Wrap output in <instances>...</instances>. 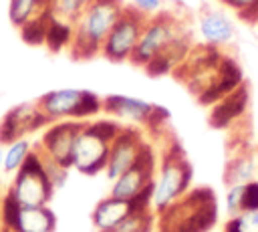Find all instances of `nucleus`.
<instances>
[{
	"mask_svg": "<svg viewBox=\"0 0 258 232\" xmlns=\"http://www.w3.org/2000/svg\"><path fill=\"white\" fill-rule=\"evenodd\" d=\"M258 149L254 143L246 141L234 149V153L226 161L224 169V182L226 186L234 184H248L252 180H258Z\"/></svg>",
	"mask_w": 258,
	"mask_h": 232,
	"instance_id": "nucleus-18",
	"label": "nucleus"
},
{
	"mask_svg": "<svg viewBox=\"0 0 258 232\" xmlns=\"http://www.w3.org/2000/svg\"><path fill=\"white\" fill-rule=\"evenodd\" d=\"M240 20H244V22H250V24H258V6H256V8H252L248 14H244Z\"/></svg>",
	"mask_w": 258,
	"mask_h": 232,
	"instance_id": "nucleus-30",
	"label": "nucleus"
},
{
	"mask_svg": "<svg viewBox=\"0 0 258 232\" xmlns=\"http://www.w3.org/2000/svg\"><path fill=\"white\" fill-rule=\"evenodd\" d=\"M163 2L165 0H131L129 6L133 10H137L139 14H143L145 18H149V16H155L163 10Z\"/></svg>",
	"mask_w": 258,
	"mask_h": 232,
	"instance_id": "nucleus-27",
	"label": "nucleus"
},
{
	"mask_svg": "<svg viewBox=\"0 0 258 232\" xmlns=\"http://www.w3.org/2000/svg\"><path fill=\"white\" fill-rule=\"evenodd\" d=\"M147 143L149 141L145 139L141 129L121 127V131L117 133V137L111 143L109 159H107V165H105V176L113 182L123 171H127L139 159V155H141V151L145 149Z\"/></svg>",
	"mask_w": 258,
	"mask_h": 232,
	"instance_id": "nucleus-14",
	"label": "nucleus"
},
{
	"mask_svg": "<svg viewBox=\"0 0 258 232\" xmlns=\"http://www.w3.org/2000/svg\"><path fill=\"white\" fill-rule=\"evenodd\" d=\"M141 206H149V200H123V198H115V196H105L103 200L97 202V206L91 212V222L95 226L97 232H111L115 230L135 208ZM151 208V206H149Z\"/></svg>",
	"mask_w": 258,
	"mask_h": 232,
	"instance_id": "nucleus-17",
	"label": "nucleus"
},
{
	"mask_svg": "<svg viewBox=\"0 0 258 232\" xmlns=\"http://www.w3.org/2000/svg\"><path fill=\"white\" fill-rule=\"evenodd\" d=\"M224 232H258V210H242L228 216Z\"/></svg>",
	"mask_w": 258,
	"mask_h": 232,
	"instance_id": "nucleus-25",
	"label": "nucleus"
},
{
	"mask_svg": "<svg viewBox=\"0 0 258 232\" xmlns=\"http://www.w3.org/2000/svg\"><path fill=\"white\" fill-rule=\"evenodd\" d=\"M145 16L139 14L137 10H133L131 6H125L119 20L115 22V26L111 28L109 36L103 42L101 54L111 61V63H127L131 61L135 46L139 42L143 24H145Z\"/></svg>",
	"mask_w": 258,
	"mask_h": 232,
	"instance_id": "nucleus-10",
	"label": "nucleus"
},
{
	"mask_svg": "<svg viewBox=\"0 0 258 232\" xmlns=\"http://www.w3.org/2000/svg\"><path fill=\"white\" fill-rule=\"evenodd\" d=\"M48 125V119L38 109L36 101H26L10 107L0 119V143L6 145L20 137H30L36 131H42Z\"/></svg>",
	"mask_w": 258,
	"mask_h": 232,
	"instance_id": "nucleus-13",
	"label": "nucleus"
},
{
	"mask_svg": "<svg viewBox=\"0 0 258 232\" xmlns=\"http://www.w3.org/2000/svg\"><path fill=\"white\" fill-rule=\"evenodd\" d=\"M220 2H222L226 8L234 10V12L238 14V18L244 16L246 12H250L252 8L258 6V0H220Z\"/></svg>",
	"mask_w": 258,
	"mask_h": 232,
	"instance_id": "nucleus-29",
	"label": "nucleus"
},
{
	"mask_svg": "<svg viewBox=\"0 0 258 232\" xmlns=\"http://www.w3.org/2000/svg\"><path fill=\"white\" fill-rule=\"evenodd\" d=\"M242 202H244V184L226 186V194H224V208H226L228 216H234V214L242 212Z\"/></svg>",
	"mask_w": 258,
	"mask_h": 232,
	"instance_id": "nucleus-26",
	"label": "nucleus"
},
{
	"mask_svg": "<svg viewBox=\"0 0 258 232\" xmlns=\"http://www.w3.org/2000/svg\"><path fill=\"white\" fill-rule=\"evenodd\" d=\"M194 180V167L177 141H169L157 157V169L151 186L149 206L157 214L167 210L173 202H177L189 188Z\"/></svg>",
	"mask_w": 258,
	"mask_h": 232,
	"instance_id": "nucleus-3",
	"label": "nucleus"
},
{
	"mask_svg": "<svg viewBox=\"0 0 258 232\" xmlns=\"http://www.w3.org/2000/svg\"><path fill=\"white\" fill-rule=\"evenodd\" d=\"M254 147L258 149V113H256V125H254Z\"/></svg>",
	"mask_w": 258,
	"mask_h": 232,
	"instance_id": "nucleus-31",
	"label": "nucleus"
},
{
	"mask_svg": "<svg viewBox=\"0 0 258 232\" xmlns=\"http://www.w3.org/2000/svg\"><path fill=\"white\" fill-rule=\"evenodd\" d=\"M2 161H4V145L0 143V171H2Z\"/></svg>",
	"mask_w": 258,
	"mask_h": 232,
	"instance_id": "nucleus-32",
	"label": "nucleus"
},
{
	"mask_svg": "<svg viewBox=\"0 0 258 232\" xmlns=\"http://www.w3.org/2000/svg\"><path fill=\"white\" fill-rule=\"evenodd\" d=\"M155 222H157L155 212H153L149 206H141V208H135V210H133L115 230H111V232H153Z\"/></svg>",
	"mask_w": 258,
	"mask_h": 232,
	"instance_id": "nucleus-21",
	"label": "nucleus"
},
{
	"mask_svg": "<svg viewBox=\"0 0 258 232\" xmlns=\"http://www.w3.org/2000/svg\"><path fill=\"white\" fill-rule=\"evenodd\" d=\"M155 169H157V153L153 151L151 143H147L139 159L127 171H123L119 178L111 182L109 194L115 198L129 200V202L151 200V186H153Z\"/></svg>",
	"mask_w": 258,
	"mask_h": 232,
	"instance_id": "nucleus-9",
	"label": "nucleus"
},
{
	"mask_svg": "<svg viewBox=\"0 0 258 232\" xmlns=\"http://www.w3.org/2000/svg\"><path fill=\"white\" fill-rule=\"evenodd\" d=\"M242 210H258V180L244 184V202Z\"/></svg>",
	"mask_w": 258,
	"mask_h": 232,
	"instance_id": "nucleus-28",
	"label": "nucleus"
},
{
	"mask_svg": "<svg viewBox=\"0 0 258 232\" xmlns=\"http://www.w3.org/2000/svg\"><path fill=\"white\" fill-rule=\"evenodd\" d=\"M0 232H6V230H0Z\"/></svg>",
	"mask_w": 258,
	"mask_h": 232,
	"instance_id": "nucleus-34",
	"label": "nucleus"
},
{
	"mask_svg": "<svg viewBox=\"0 0 258 232\" xmlns=\"http://www.w3.org/2000/svg\"><path fill=\"white\" fill-rule=\"evenodd\" d=\"M250 103H252L250 89L246 83H242L238 89H234L232 93H228L226 97L210 105L208 121L214 129H230L232 125H238L248 115Z\"/></svg>",
	"mask_w": 258,
	"mask_h": 232,
	"instance_id": "nucleus-16",
	"label": "nucleus"
},
{
	"mask_svg": "<svg viewBox=\"0 0 258 232\" xmlns=\"http://www.w3.org/2000/svg\"><path fill=\"white\" fill-rule=\"evenodd\" d=\"M121 2H123V4H125V0H121Z\"/></svg>",
	"mask_w": 258,
	"mask_h": 232,
	"instance_id": "nucleus-33",
	"label": "nucleus"
},
{
	"mask_svg": "<svg viewBox=\"0 0 258 232\" xmlns=\"http://www.w3.org/2000/svg\"><path fill=\"white\" fill-rule=\"evenodd\" d=\"M0 230L6 232H54L56 216L48 206H18L10 198L0 200Z\"/></svg>",
	"mask_w": 258,
	"mask_h": 232,
	"instance_id": "nucleus-11",
	"label": "nucleus"
},
{
	"mask_svg": "<svg viewBox=\"0 0 258 232\" xmlns=\"http://www.w3.org/2000/svg\"><path fill=\"white\" fill-rule=\"evenodd\" d=\"M121 127L123 125L111 117H95L85 121L73 145L71 167L83 176H97L105 171L111 143Z\"/></svg>",
	"mask_w": 258,
	"mask_h": 232,
	"instance_id": "nucleus-4",
	"label": "nucleus"
},
{
	"mask_svg": "<svg viewBox=\"0 0 258 232\" xmlns=\"http://www.w3.org/2000/svg\"><path fill=\"white\" fill-rule=\"evenodd\" d=\"M34 149V143L28 139V137H20V139H14L10 143L4 145V161H2V171L12 176L20 169V165L28 159V155L32 153Z\"/></svg>",
	"mask_w": 258,
	"mask_h": 232,
	"instance_id": "nucleus-20",
	"label": "nucleus"
},
{
	"mask_svg": "<svg viewBox=\"0 0 258 232\" xmlns=\"http://www.w3.org/2000/svg\"><path fill=\"white\" fill-rule=\"evenodd\" d=\"M73 42V24L54 20L48 16V28H46V40L44 44L48 46V50L52 52H60V50H69Z\"/></svg>",
	"mask_w": 258,
	"mask_h": 232,
	"instance_id": "nucleus-22",
	"label": "nucleus"
},
{
	"mask_svg": "<svg viewBox=\"0 0 258 232\" xmlns=\"http://www.w3.org/2000/svg\"><path fill=\"white\" fill-rule=\"evenodd\" d=\"M83 123L85 121H52L40 131V139L34 143V147L44 159L71 169L73 145Z\"/></svg>",
	"mask_w": 258,
	"mask_h": 232,
	"instance_id": "nucleus-12",
	"label": "nucleus"
},
{
	"mask_svg": "<svg viewBox=\"0 0 258 232\" xmlns=\"http://www.w3.org/2000/svg\"><path fill=\"white\" fill-rule=\"evenodd\" d=\"M42 115L52 121H91L103 113V99L89 89H54L36 99Z\"/></svg>",
	"mask_w": 258,
	"mask_h": 232,
	"instance_id": "nucleus-5",
	"label": "nucleus"
},
{
	"mask_svg": "<svg viewBox=\"0 0 258 232\" xmlns=\"http://www.w3.org/2000/svg\"><path fill=\"white\" fill-rule=\"evenodd\" d=\"M125 4L121 0H93L73 22V42L69 52L77 61L101 54L103 42L119 20Z\"/></svg>",
	"mask_w": 258,
	"mask_h": 232,
	"instance_id": "nucleus-2",
	"label": "nucleus"
},
{
	"mask_svg": "<svg viewBox=\"0 0 258 232\" xmlns=\"http://www.w3.org/2000/svg\"><path fill=\"white\" fill-rule=\"evenodd\" d=\"M103 113L105 117L115 119L123 127H137L145 129L149 133L161 131V127L167 123L169 115L163 107L153 105L149 101L127 97V95H109L103 99Z\"/></svg>",
	"mask_w": 258,
	"mask_h": 232,
	"instance_id": "nucleus-8",
	"label": "nucleus"
},
{
	"mask_svg": "<svg viewBox=\"0 0 258 232\" xmlns=\"http://www.w3.org/2000/svg\"><path fill=\"white\" fill-rule=\"evenodd\" d=\"M91 2L93 0H50L48 16L54 18V20L73 24Z\"/></svg>",
	"mask_w": 258,
	"mask_h": 232,
	"instance_id": "nucleus-23",
	"label": "nucleus"
},
{
	"mask_svg": "<svg viewBox=\"0 0 258 232\" xmlns=\"http://www.w3.org/2000/svg\"><path fill=\"white\" fill-rule=\"evenodd\" d=\"M185 34H191V28H189L187 20L177 16L175 12L161 10L159 14L149 16L145 20L139 42H137L135 52H133L129 63L143 69L149 61H153L155 56L165 52L177 38H181Z\"/></svg>",
	"mask_w": 258,
	"mask_h": 232,
	"instance_id": "nucleus-6",
	"label": "nucleus"
},
{
	"mask_svg": "<svg viewBox=\"0 0 258 232\" xmlns=\"http://www.w3.org/2000/svg\"><path fill=\"white\" fill-rule=\"evenodd\" d=\"M196 30L202 44L214 48H226L236 40V24L232 16L222 8H204L198 14Z\"/></svg>",
	"mask_w": 258,
	"mask_h": 232,
	"instance_id": "nucleus-15",
	"label": "nucleus"
},
{
	"mask_svg": "<svg viewBox=\"0 0 258 232\" xmlns=\"http://www.w3.org/2000/svg\"><path fill=\"white\" fill-rule=\"evenodd\" d=\"M50 0H8V18L14 28L48 12Z\"/></svg>",
	"mask_w": 258,
	"mask_h": 232,
	"instance_id": "nucleus-19",
	"label": "nucleus"
},
{
	"mask_svg": "<svg viewBox=\"0 0 258 232\" xmlns=\"http://www.w3.org/2000/svg\"><path fill=\"white\" fill-rule=\"evenodd\" d=\"M0 200H2V198H0Z\"/></svg>",
	"mask_w": 258,
	"mask_h": 232,
	"instance_id": "nucleus-35",
	"label": "nucleus"
},
{
	"mask_svg": "<svg viewBox=\"0 0 258 232\" xmlns=\"http://www.w3.org/2000/svg\"><path fill=\"white\" fill-rule=\"evenodd\" d=\"M46 28H48V12L38 16V18H32L24 26H20L18 30H20V36H22V40L26 44L40 46L46 40Z\"/></svg>",
	"mask_w": 258,
	"mask_h": 232,
	"instance_id": "nucleus-24",
	"label": "nucleus"
},
{
	"mask_svg": "<svg viewBox=\"0 0 258 232\" xmlns=\"http://www.w3.org/2000/svg\"><path fill=\"white\" fill-rule=\"evenodd\" d=\"M54 192L56 190L46 173L44 159L34 147L28 159L20 165V169L12 173L4 196L18 206H48Z\"/></svg>",
	"mask_w": 258,
	"mask_h": 232,
	"instance_id": "nucleus-7",
	"label": "nucleus"
},
{
	"mask_svg": "<svg viewBox=\"0 0 258 232\" xmlns=\"http://www.w3.org/2000/svg\"><path fill=\"white\" fill-rule=\"evenodd\" d=\"M220 210L210 188H189L177 202L157 214L159 232H210L218 222Z\"/></svg>",
	"mask_w": 258,
	"mask_h": 232,
	"instance_id": "nucleus-1",
	"label": "nucleus"
}]
</instances>
